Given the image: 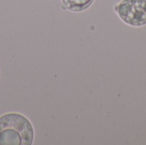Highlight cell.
<instances>
[{"instance_id":"6da1fadb","label":"cell","mask_w":146,"mask_h":145,"mask_svg":"<svg viewBox=\"0 0 146 145\" xmlns=\"http://www.w3.org/2000/svg\"><path fill=\"white\" fill-rule=\"evenodd\" d=\"M34 130L30 121L18 113L0 116V145H31Z\"/></svg>"},{"instance_id":"7a4b0ae2","label":"cell","mask_w":146,"mask_h":145,"mask_svg":"<svg viewBox=\"0 0 146 145\" xmlns=\"http://www.w3.org/2000/svg\"><path fill=\"white\" fill-rule=\"evenodd\" d=\"M120 18L133 26L146 25V0H122L115 6Z\"/></svg>"},{"instance_id":"3957f363","label":"cell","mask_w":146,"mask_h":145,"mask_svg":"<svg viewBox=\"0 0 146 145\" xmlns=\"http://www.w3.org/2000/svg\"><path fill=\"white\" fill-rule=\"evenodd\" d=\"M94 0H62V8L72 12H81L87 9Z\"/></svg>"}]
</instances>
